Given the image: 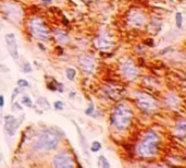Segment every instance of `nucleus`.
Masks as SVG:
<instances>
[{
	"mask_svg": "<svg viewBox=\"0 0 186 168\" xmlns=\"http://www.w3.org/2000/svg\"><path fill=\"white\" fill-rule=\"evenodd\" d=\"M159 143H160L159 136L154 130H149L140 141L137 147V153L143 157H152L158 153Z\"/></svg>",
	"mask_w": 186,
	"mask_h": 168,
	"instance_id": "1",
	"label": "nucleus"
},
{
	"mask_svg": "<svg viewBox=\"0 0 186 168\" xmlns=\"http://www.w3.org/2000/svg\"><path fill=\"white\" fill-rule=\"evenodd\" d=\"M132 119H133L132 109L125 104H119L113 109L111 121L114 128H117L118 130L126 129L131 123Z\"/></svg>",
	"mask_w": 186,
	"mask_h": 168,
	"instance_id": "2",
	"label": "nucleus"
},
{
	"mask_svg": "<svg viewBox=\"0 0 186 168\" xmlns=\"http://www.w3.org/2000/svg\"><path fill=\"white\" fill-rule=\"evenodd\" d=\"M59 145V138L55 133L45 131L40 133L34 143V150L36 151H52Z\"/></svg>",
	"mask_w": 186,
	"mask_h": 168,
	"instance_id": "3",
	"label": "nucleus"
},
{
	"mask_svg": "<svg viewBox=\"0 0 186 168\" xmlns=\"http://www.w3.org/2000/svg\"><path fill=\"white\" fill-rule=\"evenodd\" d=\"M30 32L35 38L40 40H47L50 37V33L45 22L39 18H34L28 22Z\"/></svg>",
	"mask_w": 186,
	"mask_h": 168,
	"instance_id": "4",
	"label": "nucleus"
},
{
	"mask_svg": "<svg viewBox=\"0 0 186 168\" xmlns=\"http://www.w3.org/2000/svg\"><path fill=\"white\" fill-rule=\"evenodd\" d=\"M1 10L7 15L8 19H10L14 23H17L22 19V9L20 6H17L14 2H5Z\"/></svg>",
	"mask_w": 186,
	"mask_h": 168,
	"instance_id": "5",
	"label": "nucleus"
},
{
	"mask_svg": "<svg viewBox=\"0 0 186 168\" xmlns=\"http://www.w3.org/2000/svg\"><path fill=\"white\" fill-rule=\"evenodd\" d=\"M135 100L136 104L141 110L146 111V113H150L156 108V102L154 100V98L150 97L148 94L141 93V92H137L135 95Z\"/></svg>",
	"mask_w": 186,
	"mask_h": 168,
	"instance_id": "6",
	"label": "nucleus"
},
{
	"mask_svg": "<svg viewBox=\"0 0 186 168\" xmlns=\"http://www.w3.org/2000/svg\"><path fill=\"white\" fill-rule=\"evenodd\" d=\"M52 164L57 168H73L74 167V163L72 161L71 155L64 152L58 153L53 156L52 158Z\"/></svg>",
	"mask_w": 186,
	"mask_h": 168,
	"instance_id": "7",
	"label": "nucleus"
},
{
	"mask_svg": "<svg viewBox=\"0 0 186 168\" xmlns=\"http://www.w3.org/2000/svg\"><path fill=\"white\" fill-rule=\"evenodd\" d=\"M121 73L124 78L127 79V80H134L137 78L138 75V69L135 65V63L131 60V59H127V60L123 61L121 65Z\"/></svg>",
	"mask_w": 186,
	"mask_h": 168,
	"instance_id": "8",
	"label": "nucleus"
},
{
	"mask_svg": "<svg viewBox=\"0 0 186 168\" xmlns=\"http://www.w3.org/2000/svg\"><path fill=\"white\" fill-rule=\"evenodd\" d=\"M127 22L131 26L140 28L146 23V15L140 10H132L127 15Z\"/></svg>",
	"mask_w": 186,
	"mask_h": 168,
	"instance_id": "9",
	"label": "nucleus"
},
{
	"mask_svg": "<svg viewBox=\"0 0 186 168\" xmlns=\"http://www.w3.org/2000/svg\"><path fill=\"white\" fill-rule=\"evenodd\" d=\"M5 45H7L8 51L10 54V56L17 60L19 59V48H17V43H16V37L13 33H8L5 37Z\"/></svg>",
	"mask_w": 186,
	"mask_h": 168,
	"instance_id": "10",
	"label": "nucleus"
},
{
	"mask_svg": "<svg viewBox=\"0 0 186 168\" xmlns=\"http://www.w3.org/2000/svg\"><path fill=\"white\" fill-rule=\"evenodd\" d=\"M22 121H17L15 117L8 115L5 117V131L9 136H13L16 132L17 128L20 127Z\"/></svg>",
	"mask_w": 186,
	"mask_h": 168,
	"instance_id": "11",
	"label": "nucleus"
},
{
	"mask_svg": "<svg viewBox=\"0 0 186 168\" xmlns=\"http://www.w3.org/2000/svg\"><path fill=\"white\" fill-rule=\"evenodd\" d=\"M78 65L85 72L92 73L95 70V60L94 58L88 55H81L78 57Z\"/></svg>",
	"mask_w": 186,
	"mask_h": 168,
	"instance_id": "12",
	"label": "nucleus"
},
{
	"mask_svg": "<svg viewBox=\"0 0 186 168\" xmlns=\"http://www.w3.org/2000/svg\"><path fill=\"white\" fill-rule=\"evenodd\" d=\"M95 46L100 50H109L112 47V43L108 35L106 34H100L97 36L95 39Z\"/></svg>",
	"mask_w": 186,
	"mask_h": 168,
	"instance_id": "13",
	"label": "nucleus"
},
{
	"mask_svg": "<svg viewBox=\"0 0 186 168\" xmlns=\"http://www.w3.org/2000/svg\"><path fill=\"white\" fill-rule=\"evenodd\" d=\"M53 35H55L56 39L61 44H65L70 40L69 34H67V32H63V31H60V30L53 31Z\"/></svg>",
	"mask_w": 186,
	"mask_h": 168,
	"instance_id": "14",
	"label": "nucleus"
},
{
	"mask_svg": "<svg viewBox=\"0 0 186 168\" xmlns=\"http://www.w3.org/2000/svg\"><path fill=\"white\" fill-rule=\"evenodd\" d=\"M37 104H38V106L42 107L44 109H49V108L51 107V106H50V104H49V102H48V100L46 99L45 97L38 98V99H37Z\"/></svg>",
	"mask_w": 186,
	"mask_h": 168,
	"instance_id": "15",
	"label": "nucleus"
},
{
	"mask_svg": "<svg viewBox=\"0 0 186 168\" xmlns=\"http://www.w3.org/2000/svg\"><path fill=\"white\" fill-rule=\"evenodd\" d=\"M65 74H67V78L70 81H73L75 79V75H76V70L74 68H67Z\"/></svg>",
	"mask_w": 186,
	"mask_h": 168,
	"instance_id": "16",
	"label": "nucleus"
},
{
	"mask_svg": "<svg viewBox=\"0 0 186 168\" xmlns=\"http://www.w3.org/2000/svg\"><path fill=\"white\" fill-rule=\"evenodd\" d=\"M98 165L100 167H104V168H109L110 167V163L108 162V159L104 156H99L98 158Z\"/></svg>",
	"mask_w": 186,
	"mask_h": 168,
	"instance_id": "17",
	"label": "nucleus"
},
{
	"mask_svg": "<svg viewBox=\"0 0 186 168\" xmlns=\"http://www.w3.org/2000/svg\"><path fill=\"white\" fill-rule=\"evenodd\" d=\"M175 24L179 28H182V24H183V15L181 12H177L175 14Z\"/></svg>",
	"mask_w": 186,
	"mask_h": 168,
	"instance_id": "18",
	"label": "nucleus"
},
{
	"mask_svg": "<svg viewBox=\"0 0 186 168\" xmlns=\"http://www.w3.org/2000/svg\"><path fill=\"white\" fill-rule=\"evenodd\" d=\"M101 148V143L98 142V141H94L92 143V146H90V151L94 152V153H97V152H99V150Z\"/></svg>",
	"mask_w": 186,
	"mask_h": 168,
	"instance_id": "19",
	"label": "nucleus"
},
{
	"mask_svg": "<svg viewBox=\"0 0 186 168\" xmlns=\"http://www.w3.org/2000/svg\"><path fill=\"white\" fill-rule=\"evenodd\" d=\"M22 104L25 105L26 107H33V102L32 99L30 98V96H23L22 97Z\"/></svg>",
	"mask_w": 186,
	"mask_h": 168,
	"instance_id": "20",
	"label": "nucleus"
},
{
	"mask_svg": "<svg viewBox=\"0 0 186 168\" xmlns=\"http://www.w3.org/2000/svg\"><path fill=\"white\" fill-rule=\"evenodd\" d=\"M16 84H17V88H28V86H30L28 82L26 80H24V79H20V80H17Z\"/></svg>",
	"mask_w": 186,
	"mask_h": 168,
	"instance_id": "21",
	"label": "nucleus"
},
{
	"mask_svg": "<svg viewBox=\"0 0 186 168\" xmlns=\"http://www.w3.org/2000/svg\"><path fill=\"white\" fill-rule=\"evenodd\" d=\"M53 107H55L56 110H62V109L64 108V104L62 103V102H60V100H57V102H55V104H53Z\"/></svg>",
	"mask_w": 186,
	"mask_h": 168,
	"instance_id": "22",
	"label": "nucleus"
},
{
	"mask_svg": "<svg viewBox=\"0 0 186 168\" xmlns=\"http://www.w3.org/2000/svg\"><path fill=\"white\" fill-rule=\"evenodd\" d=\"M185 128H186V125H185V121L182 120L181 122L177 123V131L181 133H184L185 132Z\"/></svg>",
	"mask_w": 186,
	"mask_h": 168,
	"instance_id": "23",
	"label": "nucleus"
},
{
	"mask_svg": "<svg viewBox=\"0 0 186 168\" xmlns=\"http://www.w3.org/2000/svg\"><path fill=\"white\" fill-rule=\"evenodd\" d=\"M32 71V67H31L30 62H25L24 63V67H23V72L25 73H28Z\"/></svg>",
	"mask_w": 186,
	"mask_h": 168,
	"instance_id": "24",
	"label": "nucleus"
},
{
	"mask_svg": "<svg viewBox=\"0 0 186 168\" xmlns=\"http://www.w3.org/2000/svg\"><path fill=\"white\" fill-rule=\"evenodd\" d=\"M93 113H94V104L90 103L89 107H88L86 110H85V114H86V115H92Z\"/></svg>",
	"mask_w": 186,
	"mask_h": 168,
	"instance_id": "25",
	"label": "nucleus"
},
{
	"mask_svg": "<svg viewBox=\"0 0 186 168\" xmlns=\"http://www.w3.org/2000/svg\"><path fill=\"white\" fill-rule=\"evenodd\" d=\"M19 92H20L19 88H14V91H13L12 96H11V103H13V102H14V99H15V98H16V96H17V94H19Z\"/></svg>",
	"mask_w": 186,
	"mask_h": 168,
	"instance_id": "26",
	"label": "nucleus"
},
{
	"mask_svg": "<svg viewBox=\"0 0 186 168\" xmlns=\"http://www.w3.org/2000/svg\"><path fill=\"white\" fill-rule=\"evenodd\" d=\"M9 68H8L7 65H0V72H3V73H8L9 72Z\"/></svg>",
	"mask_w": 186,
	"mask_h": 168,
	"instance_id": "27",
	"label": "nucleus"
},
{
	"mask_svg": "<svg viewBox=\"0 0 186 168\" xmlns=\"http://www.w3.org/2000/svg\"><path fill=\"white\" fill-rule=\"evenodd\" d=\"M5 107V96L0 95V108Z\"/></svg>",
	"mask_w": 186,
	"mask_h": 168,
	"instance_id": "28",
	"label": "nucleus"
},
{
	"mask_svg": "<svg viewBox=\"0 0 186 168\" xmlns=\"http://www.w3.org/2000/svg\"><path fill=\"white\" fill-rule=\"evenodd\" d=\"M42 2H45V3H48V5H49V3H51V1L52 0H42Z\"/></svg>",
	"mask_w": 186,
	"mask_h": 168,
	"instance_id": "29",
	"label": "nucleus"
},
{
	"mask_svg": "<svg viewBox=\"0 0 186 168\" xmlns=\"http://www.w3.org/2000/svg\"><path fill=\"white\" fill-rule=\"evenodd\" d=\"M86 1H89V2H94V1H96V0H86Z\"/></svg>",
	"mask_w": 186,
	"mask_h": 168,
	"instance_id": "30",
	"label": "nucleus"
},
{
	"mask_svg": "<svg viewBox=\"0 0 186 168\" xmlns=\"http://www.w3.org/2000/svg\"><path fill=\"white\" fill-rule=\"evenodd\" d=\"M0 30H1V22H0Z\"/></svg>",
	"mask_w": 186,
	"mask_h": 168,
	"instance_id": "31",
	"label": "nucleus"
}]
</instances>
